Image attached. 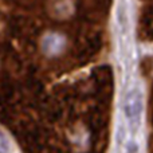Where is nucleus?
Returning a JSON list of instances; mask_svg holds the SVG:
<instances>
[{"label": "nucleus", "instance_id": "1", "mask_svg": "<svg viewBox=\"0 0 153 153\" xmlns=\"http://www.w3.org/2000/svg\"><path fill=\"white\" fill-rule=\"evenodd\" d=\"M122 110L129 124V128L132 129V132H136L140 128L144 110L143 93L138 87H132L130 90H128L124 98V103H122Z\"/></svg>", "mask_w": 153, "mask_h": 153}, {"label": "nucleus", "instance_id": "2", "mask_svg": "<svg viewBox=\"0 0 153 153\" xmlns=\"http://www.w3.org/2000/svg\"><path fill=\"white\" fill-rule=\"evenodd\" d=\"M63 46V40L55 34L48 35L45 39V50L48 54H56Z\"/></svg>", "mask_w": 153, "mask_h": 153}, {"label": "nucleus", "instance_id": "3", "mask_svg": "<svg viewBox=\"0 0 153 153\" xmlns=\"http://www.w3.org/2000/svg\"><path fill=\"white\" fill-rule=\"evenodd\" d=\"M11 152V144L5 134L0 130V153H10Z\"/></svg>", "mask_w": 153, "mask_h": 153}, {"label": "nucleus", "instance_id": "4", "mask_svg": "<svg viewBox=\"0 0 153 153\" xmlns=\"http://www.w3.org/2000/svg\"><path fill=\"white\" fill-rule=\"evenodd\" d=\"M126 153H140V146L134 140L126 143Z\"/></svg>", "mask_w": 153, "mask_h": 153}]
</instances>
